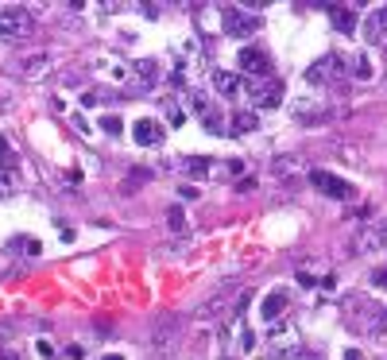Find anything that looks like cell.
Wrapping results in <instances>:
<instances>
[{
	"mask_svg": "<svg viewBox=\"0 0 387 360\" xmlns=\"http://www.w3.org/2000/svg\"><path fill=\"white\" fill-rule=\"evenodd\" d=\"M213 89H217L225 101H232L244 93V78L240 74H229V70H213Z\"/></svg>",
	"mask_w": 387,
	"mask_h": 360,
	"instance_id": "obj_10",
	"label": "cell"
},
{
	"mask_svg": "<svg viewBox=\"0 0 387 360\" xmlns=\"http://www.w3.org/2000/svg\"><path fill=\"white\" fill-rule=\"evenodd\" d=\"M12 252H23V256H39V252H43V244H39L35 236H16V240H12Z\"/></svg>",
	"mask_w": 387,
	"mask_h": 360,
	"instance_id": "obj_18",
	"label": "cell"
},
{
	"mask_svg": "<svg viewBox=\"0 0 387 360\" xmlns=\"http://www.w3.org/2000/svg\"><path fill=\"white\" fill-rule=\"evenodd\" d=\"M225 302H229V287H221L209 302H202V306H198V318H213V314H221Z\"/></svg>",
	"mask_w": 387,
	"mask_h": 360,
	"instance_id": "obj_16",
	"label": "cell"
},
{
	"mask_svg": "<svg viewBox=\"0 0 387 360\" xmlns=\"http://www.w3.org/2000/svg\"><path fill=\"white\" fill-rule=\"evenodd\" d=\"M310 186L318 190V194H325V198H333V202H352L357 198V186L348 182V178H341V175H333V171H310Z\"/></svg>",
	"mask_w": 387,
	"mask_h": 360,
	"instance_id": "obj_2",
	"label": "cell"
},
{
	"mask_svg": "<svg viewBox=\"0 0 387 360\" xmlns=\"http://www.w3.org/2000/svg\"><path fill=\"white\" fill-rule=\"evenodd\" d=\"M105 360H124V357H116V352H108V357Z\"/></svg>",
	"mask_w": 387,
	"mask_h": 360,
	"instance_id": "obj_33",
	"label": "cell"
},
{
	"mask_svg": "<svg viewBox=\"0 0 387 360\" xmlns=\"http://www.w3.org/2000/svg\"><path fill=\"white\" fill-rule=\"evenodd\" d=\"M384 314H387V306H384Z\"/></svg>",
	"mask_w": 387,
	"mask_h": 360,
	"instance_id": "obj_36",
	"label": "cell"
},
{
	"mask_svg": "<svg viewBox=\"0 0 387 360\" xmlns=\"http://www.w3.org/2000/svg\"><path fill=\"white\" fill-rule=\"evenodd\" d=\"M190 108H194V113H202V117H205V113H209V101H205L202 93L194 89V93H190Z\"/></svg>",
	"mask_w": 387,
	"mask_h": 360,
	"instance_id": "obj_25",
	"label": "cell"
},
{
	"mask_svg": "<svg viewBox=\"0 0 387 360\" xmlns=\"http://www.w3.org/2000/svg\"><path fill=\"white\" fill-rule=\"evenodd\" d=\"M329 20H333V28H337V31H345V35L357 31V12L345 8V4H329Z\"/></svg>",
	"mask_w": 387,
	"mask_h": 360,
	"instance_id": "obj_13",
	"label": "cell"
},
{
	"mask_svg": "<svg viewBox=\"0 0 387 360\" xmlns=\"http://www.w3.org/2000/svg\"><path fill=\"white\" fill-rule=\"evenodd\" d=\"M205 132H213V136H225L229 128H225V120L217 117V113H205Z\"/></svg>",
	"mask_w": 387,
	"mask_h": 360,
	"instance_id": "obj_21",
	"label": "cell"
},
{
	"mask_svg": "<svg viewBox=\"0 0 387 360\" xmlns=\"http://www.w3.org/2000/svg\"><path fill=\"white\" fill-rule=\"evenodd\" d=\"M240 349H244V352L256 349V333H252L248 325H244V321H240Z\"/></svg>",
	"mask_w": 387,
	"mask_h": 360,
	"instance_id": "obj_24",
	"label": "cell"
},
{
	"mask_svg": "<svg viewBox=\"0 0 387 360\" xmlns=\"http://www.w3.org/2000/svg\"><path fill=\"white\" fill-rule=\"evenodd\" d=\"M167 120H171V128H178V124H182V108H178V105H171V101H167Z\"/></svg>",
	"mask_w": 387,
	"mask_h": 360,
	"instance_id": "obj_26",
	"label": "cell"
},
{
	"mask_svg": "<svg viewBox=\"0 0 387 360\" xmlns=\"http://www.w3.org/2000/svg\"><path fill=\"white\" fill-rule=\"evenodd\" d=\"M31 31H35V20H31L28 8H19V4L0 8V35H4V39H23Z\"/></svg>",
	"mask_w": 387,
	"mask_h": 360,
	"instance_id": "obj_4",
	"label": "cell"
},
{
	"mask_svg": "<svg viewBox=\"0 0 387 360\" xmlns=\"http://www.w3.org/2000/svg\"><path fill=\"white\" fill-rule=\"evenodd\" d=\"M0 360H19V352H16V349H4V345H0Z\"/></svg>",
	"mask_w": 387,
	"mask_h": 360,
	"instance_id": "obj_31",
	"label": "cell"
},
{
	"mask_svg": "<svg viewBox=\"0 0 387 360\" xmlns=\"http://www.w3.org/2000/svg\"><path fill=\"white\" fill-rule=\"evenodd\" d=\"M352 248H357V252H379V248H387V221L364 225L357 233V240H352Z\"/></svg>",
	"mask_w": 387,
	"mask_h": 360,
	"instance_id": "obj_5",
	"label": "cell"
},
{
	"mask_svg": "<svg viewBox=\"0 0 387 360\" xmlns=\"http://www.w3.org/2000/svg\"><path fill=\"white\" fill-rule=\"evenodd\" d=\"M74 128H77V132H82V136H89V124H86V117H77V113H74Z\"/></svg>",
	"mask_w": 387,
	"mask_h": 360,
	"instance_id": "obj_28",
	"label": "cell"
},
{
	"mask_svg": "<svg viewBox=\"0 0 387 360\" xmlns=\"http://www.w3.org/2000/svg\"><path fill=\"white\" fill-rule=\"evenodd\" d=\"M132 140L140 147H155L159 140H163V124H159V120H151V117L135 120V124H132Z\"/></svg>",
	"mask_w": 387,
	"mask_h": 360,
	"instance_id": "obj_9",
	"label": "cell"
},
{
	"mask_svg": "<svg viewBox=\"0 0 387 360\" xmlns=\"http://www.w3.org/2000/svg\"><path fill=\"white\" fill-rule=\"evenodd\" d=\"M50 59L47 55H31V59H23V78H39V74H47Z\"/></svg>",
	"mask_w": 387,
	"mask_h": 360,
	"instance_id": "obj_17",
	"label": "cell"
},
{
	"mask_svg": "<svg viewBox=\"0 0 387 360\" xmlns=\"http://www.w3.org/2000/svg\"><path fill=\"white\" fill-rule=\"evenodd\" d=\"M0 151H8V144H4V136H0Z\"/></svg>",
	"mask_w": 387,
	"mask_h": 360,
	"instance_id": "obj_34",
	"label": "cell"
},
{
	"mask_svg": "<svg viewBox=\"0 0 387 360\" xmlns=\"http://www.w3.org/2000/svg\"><path fill=\"white\" fill-rule=\"evenodd\" d=\"M4 163H8V155H0V167H4Z\"/></svg>",
	"mask_w": 387,
	"mask_h": 360,
	"instance_id": "obj_35",
	"label": "cell"
},
{
	"mask_svg": "<svg viewBox=\"0 0 387 360\" xmlns=\"http://www.w3.org/2000/svg\"><path fill=\"white\" fill-rule=\"evenodd\" d=\"M101 128H105L108 136H120V132H124V120H120V117H105V120H101Z\"/></svg>",
	"mask_w": 387,
	"mask_h": 360,
	"instance_id": "obj_23",
	"label": "cell"
},
{
	"mask_svg": "<svg viewBox=\"0 0 387 360\" xmlns=\"http://www.w3.org/2000/svg\"><path fill=\"white\" fill-rule=\"evenodd\" d=\"M167 225H171V233H186V229H190V225H186V214L178 209V205L167 209Z\"/></svg>",
	"mask_w": 387,
	"mask_h": 360,
	"instance_id": "obj_19",
	"label": "cell"
},
{
	"mask_svg": "<svg viewBox=\"0 0 387 360\" xmlns=\"http://www.w3.org/2000/svg\"><path fill=\"white\" fill-rule=\"evenodd\" d=\"M178 194H182L186 202H194V198H198V186H182V190H178Z\"/></svg>",
	"mask_w": 387,
	"mask_h": 360,
	"instance_id": "obj_30",
	"label": "cell"
},
{
	"mask_svg": "<svg viewBox=\"0 0 387 360\" xmlns=\"http://www.w3.org/2000/svg\"><path fill=\"white\" fill-rule=\"evenodd\" d=\"M221 28H225V35H232V39H248V35H256V31L263 28V20L256 16V12H244L240 4H225L221 8Z\"/></svg>",
	"mask_w": 387,
	"mask_h": 360,
	"instance_id": "obj_1",
	"label": "cell"
},
{
	"mask_svg": "<svg viewBox=\"0 0 387 360\" xmlns=\"http://www.w3.org/2000/svg\"><path fill=\"white\" fill-rule=\"evenodd\" d=\"M236 62H240V70L244 74H271V59H267V50H260V47H244L240 55H236Z\"/></svg>",
	"mask_w": 387,
	"mask_h": 360,
	"instance_id": "obj_7",
	"label": "cell"
},
{
	"mask_svg": "<svg viewBox=\"0 0 387 360\" xmlns=\"http://www.w3.org/2000/svg\"><path fill=\"white\" fill-rule=\"evenodd\" d=\"M186 171H190L194 178H205L209 175V163H205V159H186Z\"/></svg>",
	"mask_w": 387,
	"mask_h": 360,
	"instance_id": "obj_22",
	"label": "cell"
},
{
	"mask_svg": "<svg viewBox=\"0 0 387 360\" xmlns=\"http://www.w3.org/2000/svg\"><path fill=\"white\" fill-rule=\"evenodd\" d=\"M35 349H39V357H55V349H50V341H39Z\"/></svg>",
	"mask_w": 387,
	"mask_h": 360,
	"instance_id": "obj_29",
	"label": "cell"
},
{
	"mask_svg": "<svg viewBox=\"0 0 387 360\" xmlns=\"http://www.w3.org/2000/svg\"><path fill=\"white\" fill-rule=\"evenodd\" d=\"M132 82H135V89H151L155 82H159V62H155V59H140L132 66Z\"/></svg>",
	"mask_w": 387,
	"mask_h": 360,
	"instance_id": "obj_11",
	"label": "cell"
},
{
	"mask_svg": "<svg viewBox=\"0 0 387 360\" xmlns=\"http://www.w3.org/2000/svg\"><path fill=\"white\" fill-rule=\"evenodd\" d=\"M267 341H271V349L287 352V349H294V345H299V330H294V325H275Z\"/></svg>",
	"mask_w": 387,
	"mask_h": 360,
	"instance_id": "obj_14",
	"label": "cell"
},
{
	"mask_svg": "<svg viewBox=\"0 0 387 360\" xmlns=\"http://www.w3.org/2000/svg\"><path fill=\"white\" fill-rule=\"evenodd\" d=\"M252 105L256 108H279L283 105V82L267 78L263 86L256 82V86H252Z\"/></svg>",
	"mask_w": 387,
	"mask_h": 360,
	"instance_id": "obj_6",
	"label": "cell"
},
{
	"mask_svg": "<svg viewBox=\"0 0 387 360\" xmlns=\"http://www.w3.org/2000/svg\"><path fill=\"white\" fill-rule=\"evenodd\" d=\"M348 74H352V78H357V82H368V78H372V74H376V70H372V59H368L364 50L348 59Z\"/></svg>",
	"mask_w": 387,
	"mask_h": 360,
	"instance_id": "obj_15",
	"label": "cell"
},
{
	"mask_svg": "<svg viewBox=\"0 0 387 360\" xmlns=\"http://www.w3.org/2000/svg\"><path fill=\"white\" fill-rule=\"evenodd\" d=\"M341 78H348V59L345 55H325V59H318L306 70L310 86H329V82H341Z\"/></svg>",
	"mask_w": 387,
	"mask_h": 360,
	"instance_id": "obj_3",
	"label": "cell"
},
{
	"mask_svg": "<svg viewBox=\"0 0 387 360\" xmlns=\"http://www.w3.org/2000/svg\"><path fill=\"white\" fill-rule=\"evenodd\" d=\"M256 124H260L256 113H236V117H232V132H252Z\"/></svg>",
	"mask_w": 387,
	"mask_h": 360,
	"instance_id": "obj_20",
	"label": "cell"
},
{
	"mask_svg": "<svg viewBox=\"0 0 387 360\" xmlns=\"http://www.w3.org/2000/svg\"><path fill=\"white\" fill-rule=\"evenodd\" d=\"M287 302H290V294L283 291V287H279V291H271L267 299L260 302V321H267V325H275V321L283 318V310H287Z\"/></svg>",
	"mask_w": 387,
	"mask_h": 360,
	"instance_id": "obj_8",
	"label": "cell"
},
{
	"mask_svg": "<svg viewBox=\"0 0 387 360\" xmlns=\"http://www.w3.org/2000/svg\"><path fill=\"white\" fill-rule=\"evenodd\" d=\"M368 283H372V287H379V291H384V287H387V267H376V272L368 275Z\"/></svg>",
	"mask_w": 387,
	"mask_h": 360,
	"instance_id": "obj_27",
	"label": "cell"
},
{
	"mask_svg": "<svg viewBox=\"0 0 387 360\" xmlns=\"http://www.w3.org/2000/svg\"><path fill=\"white\" fill-rule=\"evenodd\" d=\"M345 360H364V357H360L357 349H348V352H345Z\"/></svg>",
	"mask_w": 387,
	"mask_h": 360,
	"instance_id": "obj_32",
	"label": "cell"
},
{
	"mask_svg": "<svg viewBox=\"0 0 387 360\" xmlns=\"http://www.w3.org/2000/svg\"><path fill=\"white\" fill-rule=\"evenodd\" d=\"M364 39H368V43H384V39H387V8L368 12V20H364Z\"/></svg>",
	"mask_w": 387,
	"mask_h": 360,
	"instance_id": "obj_12",
	"label": "cell"
}]
</instances>
